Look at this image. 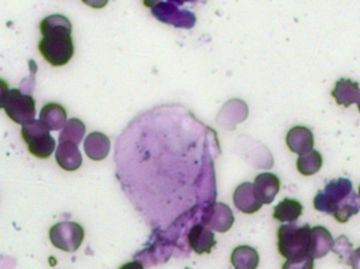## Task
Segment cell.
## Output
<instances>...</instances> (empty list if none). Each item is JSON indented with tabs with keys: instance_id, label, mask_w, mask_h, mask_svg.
Returning a JSON list of instances; mask_svg holds the SVG:
<instances>
[{
	"instance_id": "6da1fadb",
	"label": "cell",
	"mask_w": 360,
	"mask_h": 269,
	"mask_svg": "<svg viewBox=\"0 0 360 269\" xmlns=\"http://www.w3.org/2000/svg\"><path fill=\"white\" fill-rule=\"evenodd\" d=\"M40 54L53 67L67 65L74 55L72 25L63 15H52L40 22Z\"/></svg>"
},
{
	"instance_id": "d4e9b609",
	"label": "cell",
	"mask_w": 360,
	"mask_h": 269,
	"mask_svg": "<svg viewBox=\"0 0 360 269\" xmlns=\"http://www.w3.org/2000/svg\"><path fill=\"white\" fill-rule=\"evenodd\" d=\"M82 1L88 4L89 6H91V8H103L107 6L109 0H82Z\"/></svg>"
},
{
	"instance_id": "8fae6325",
	"label": "cell",
	"mask_w": 360,
	"mask_h": 269,
	"mask_svg": "<svg viewBox=\"0 0 360 269\" xmlns=\"http://www.w3.org/2000/svg\"><path fill=\"white\" fill-rule=\"evenodd\" d=\"M235 206L245 214H254L262 209V203L258 200L254 192L253 184L250 182L240 184L235 190L234 196H233Z\"/></svg>"
},
{
	"instance_id": "3957f363",
	"label": "cell",
	"mask_w": 360,
	"mask_h": 269,
	"mask_svg": "<svg viewBox=\"0 0 360 269\" xmlns=\"http://www.w3.org/2000/svg\"><path fill=\"white\" fill-rule=\"evenodd\" d=\"M278 251L287 260L313 258V232L309 224H285L277 232Z\"/></svg>"
},
{
	"instance_id": "7a4b0ae2",
	"label": "cell",
	"mask_w": 360,
	"mask_h": 269,
	"mask_svg": "<svg viewBox=\"0 0 360 269\" xmlns=\"http://www.w3.org/2000/svg\"><path fill=\"white\" fill-rule=\"evenodd\" d=\"M314 207L321 213L332 216L340 223H347L360 211V199L347 178L331 180L314 198Z\"/></svg>"
},
{
	"instance_id": "44dd1931",
	"label": "cell",
	"mask_w": 360,
	"mask_h": 269,
	"mask_svg": "<svg viewBox=\"0 0 360 269\" xmlns=\"http://www.w3.org/2000/svg\"><path fill=\"white\" fill-rule=\"evenodd\" d=\"M86 134V126L79 119H70L67 122L63 130L59 135V141H70L75 144H79L82 138Z\"/></svg>"
},
{
	"instance_id": "30bf717a",
	"label": "cell",
	"mask_w": 360,
	"mask_h": 269,
	"mask_svg": "<svg viewBox=\"0 0 360 269\" xmlns=\"http://www.w3.org/2000/svg\"><path fill=\"white\" fill-rule=\"evenodd\" d=\"M285 141L291 152L300 156L307 154L314 147V135L311 132L310 129L306 126H298L292 128L288 132Z\"/></svg>"
},
{
	"instance_id": "2e32d148",
	"label": "cell",
	"mask_w": 360,
	"mask_h": 269,
	"mask_svg": "<svg viewBox=\"0 0 360 269\" xmlns=\"http://www.w3.org/2000/svg\"><path fill=\"white\" fill-rule=\"evenodd\" d=\"M40 122L50 131H59L67 124V112L58 103H48L40 112Z\"/></svg>"
},
{
	"instance_id": "5bb4252c",
	"label": "cell",
	"mask_w": 360,
	"mask_h": 269,
	"mask_svg": "<svg viewBox=\"0 0 360 269\" xmlns=\"http://www.w3.org/2000/svg\"><path fill=\"white\" fill-rule=\"evenodd\" d=\"M332 96L338 105L345 107H351L357 103L360 96L359 84L347 78H340L332 91Z\"/></svg>"
},
{
	"instance_id": "9c48e42d",
	"label": "cell",
	"mask_w": 360,
	"mask_h": 269,
	"mask_svg": "<svg viewBox=\"0 0 360 269\" xmlns=\"http://www.w3.org/2000/svg\"><path fill=\"white\" fill-rule=\"evenodd\" d=\"M188 240L191 249L198 255L211 254L212 249L216 245L213 232L203 224H196L191 228Z\"/></svg>"
},
{
	"instance_id": "277c9868",
	"label": "cell",
	"mask_w": 360,
	"mask_h": 269,
	"mask_svg": "<svg viewBox=\"0 0 360 269\" xmlns=\"http://www.w3.org/2000/svg\"><path fill=\"white\" fill-rule=\"evenodd\" d=\"M23 141L27 144L30 154L38 159H48L55 150V140L50 130L40 120L33 119L21 129Z\"/></svg>"
},
{
	"instance_id": "4dcf8cb0",
	"label": "cell",
	"mask_w": 360,
	"mask_h": 269,
	"mask_svg": "<svg viewBox=\"0 0 360 269\" xmlns=\"http://www.w3.org/2000/svg\"><path fill=\"white\" fill-rule=\"evenodd\" d=\"M359 199H360V186H359Z\"/></svg>"
},
{
	"instance_id": "ac0fdd59",
	"label": "cell",
	"mask_w": 360,
	"mask_h": 269,
	"mask_svg": "<svg viewBox=\"0 0 360 269\" xmlns=\"http://www.w3.org/2000/svg\"><path fill=\"white\" fill-rule=\"evenodd\" d=\"M304 206L300 201L285 198L274 207L273 217L279 222L293 223L302 215Z\"/></svg>"
},
{
	"instance_id": "4316f807",
	"label": "cell",
	"mask_w": 360,
	"mask_h": 269,
	"mask_svg": "<svg viewBox=\"0 0 360 269\" xmlns=\"http://www.w3.org/2000/svg\"><path fill=\"white\" fill-rule=\"evenodd\" d=\"M120 269H145L143 266L139 263V261L129 262V263L124 264Z\"/></svg>"
},
{
	"instance_id": "8992f818",
	"label": "cell",
	"mask_w": 360,
	"mask_h": 269,
	"mask_svg": "<svg viewBox=\"0 0 360 269\" xmlns=\"http://www.w3.org/2000/svg\"><path fill=\"white\" fill-rule=\"evenodd\" d=\"M84 239V230L76 222H60L50 230V240L56 249L74 253Z\"/></svg>"
},
{
	"instance_id": "4fadbf2b",
	"label": "cell",
	"mask_w": 360,
	"mask_h": 269,
	"mask_svg": "<svg viewBox=\"0 0 360 269\" xmlns=\"http://www.w3.org/2000/svg\"><path fill=\"white\" fill-rule=\"evenodd\" d=\"M153 14L158 17L160 20L166 22L167 19L173 16L171 19V25L175 27H192L195 25V15L190 12H179L175 6H171L169 4H158L153 8Z\"/></svg>"
},
{
	"instance_id": "5b68a950",
	"label": "cell",
	"mask_w": 360,
	"mask_h": 269,
	"mask_svg": "<svg viewBox=\"0 0 360 269\" xmlns=\"http://www.w3.org/2000/svg\"><path fill=\"white\" fill-rule=\"evenodd\" d=\"M4 109L8 118L21 126L33 120L36 115L35 100L33 97L25 94L18 88L8 91Z\"/></svg>"
},
{
	"instance_id": "7c38bea8",
	"label": "cell",
	"mask_w": 360,
	"mask_h": 269,
	"mask_svg": "<svg viewBox=\"0 0 360 269\" xmlns=\"http://www.w3.org/2000/svg\"><path fill=\"white\" fill-rule=\"evenodd\" d=\"M56 161L65 171H74L79 169L82 164V157L77 144L70 141H59Z\"/></svg>"
},
{
	"instance_id": "d6986e66",
	"label": "cell",
	"mask_w": 360,
	"mask_h": 269,
	"mask_svg": "<svg viewBox=\"0 0 360 269\" xmlns=\"http://www.w3.org/2000/svg\"><path fill=\"white\" fill-rule=\"evenodd\" d=\"M312 232L313 259L323 258L333 247V237H332L331 232L323 226L312 228Z\"/></svg>"
},
{
	"instance_id": "603a6c76",
	"label": "cell",
	"mask_w": 360,
	"mask_h": 269,
	"mask_svg": "<svg viewBox=\"0 0 360 269\" xmlns=\"http://www.w3.org/2000/svg\"><path fill=\"white\" fill-rule=\"evenodd\" d=\"M314 259L311 257L300 258V259L288 260L283 264V269H313Z\"/></svg>"
},
{
	"instance_id": "484cf974",
	"label": "cell",
	"mask_w": 360,
	"mask_h": 269,
	"mask_svg": "<svg viewBox=\"0 0 360 269\" xmlns=\"http://www.w3.org/2000/svg\"><path fill=\"white\" fill-rule=\"evenodd\" d=\"M350 265L352 266L353 269H360V247L356 251H353Z\"/></svg>"
},
{
	"instance_id": "e0dca14e",
	"label": "cell",
	"mask_w": 360,
	"mask_h": 269,
	"mask_svg": "<svg viewBox=\"0 0 360 269\" xmlns=\"http://www.w3.org/2000/svg\"><path fill=\"white\" fill-rule=\"evenodd\" d=\"M231 263L235 269H257L259 256L253 247L241 245L233 251Z\"/></svg>"
},
{
	"instance_id": "f1b7e54d",
	"label": "cell",
	"mask_w": 360,
	"mask_h": 269,
	"mask_svg": "<svg viewBox=\"0 0 360 269\" xmlns=\"http://www.w3.org/2000/svg\"><path fill=\"white\" fill-rule=\"evenodd\" d=\"M176 1L180 2V4H182V2L184 1H196V0H176Z\"/></svg>"
},
{
	"instance_id": "f546056e",
	"label": "cell",
	"mask_w": 360,
	"mask_h": 269,
	"mask_svg": "<svg viewBox=\"0 0 360 269\" xmlns=\"http://www.w3.org/2000/svg\"><path fill=\"white\" fill-rule=\"evenodd\" d=\"M356 103H357V107H359V113H360V96H359V100H357Z\"/></svg>"
},
{
	"instance_id": "ba28073f",
	"label": "cell",
	"mask_w": 360,
	"mask_h": 269,
	"mask_svg": "<svg viewBox=\"0 0 360 269\" xmlns=\"http://www.w3.org/2000/svg\"><path fill=\"white\" fill-rule=\"evenodd\" d=\"M254 192L262 204H271L281 190V180L274 173L258 175L254 181Z\"/></svg>"
},
{
	"instance_id": "52a82bcc",
	"label": "cell",
	"mask_w": 360,
	"mask_h": 269,
	"mask_svg": "<svg viewBox=\"0 0 360 269\" xmlns=\"http://www.w3.org/2000/svg\"><path fill=\"white\" fill-rule=\"evenodd\" d=\"M234 223V215L224 203H214L207 209L205 224L210 230L218 232H226Z\"/></svg>"
},
{
	"instance_id": "9a60e30c",
	"label": "cell",
	"mask_w": 360,
	"mask_h": 269,
	"mask_svg": "<svg viewBox=\"0 0 360 269\" xmlns=\"http://www.w3.org/2000/svg\"><path fill=\"white\" fill-rule=\"evenodd\" d=\"M111 142L103 133H92L84 141V150L86 156L94 161L103 160L109 155Z\"/></svg>"
},
{
	"instance_id": "ffe728a7",
	"label": "cell",
	"mask_w": 360,
	"mask_h": 269,
	"mask_svg": "<svg viewBox=\"0 0 360 269\" xmlns=\"http://www.w3.org/2000/svg\"><path fill=\"white\" fill-rule=\"evenodd\" d=\"M323 166V156L316 150H311L297 159V169L302 175L313 176Z\"/></svg>"
},
{
	"instance_id": "83f0119b",
	"label": "cell",
	"mask_w": 360,
	"mask_h": 269,
	"mask_svg": "<svg viewBox=\"0 0 360 269\" xmlns=\"http://www.w3.org/2000/svg\"><path fill=\"white\" fill-rule=\"evenodd\" d=\"M160 1V0H145V6H149V8H154V6H158Z\"/></svg>"
},
{
	"instance_id": "cb8c5ba5",
	"label": "cell",
	"mask_w": 360,
	"mask_h": 269,
	"mask_svg": "<svg viewBox=\"0 0 360 269\" xmlns=\"http://www.w3.org/2000/svg\"><path fill=\"white\" fill-rule=\"evenodd\" d=\"M8 86L4 80L0 79V109L4 107L6 95L8 93Z\"/></svg>"
},
{
	"instance_id": "7402d4cb",
	"label": "cell",
	"mask_w": 360,
	"mask_h": 269,
	"mask_svg": "<svg viewBox=\"0 0 360 269\" xmlns=\"http://www.w3.org/2000/svg\"><path fill=\"white\" fill-rule=\"evenodd\" d=\"M332 251L340 257V261L346 265H350L351 257L353 254V247L346 236H340L338 240L334 241Z\"/></svg>"
}]
</instances>
